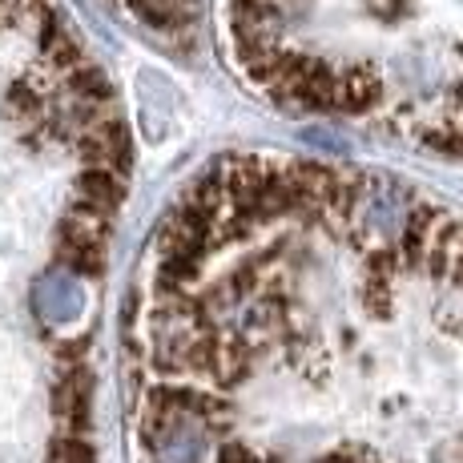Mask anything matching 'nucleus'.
Segmentation results:
<instances>
[{"label":"nucleus","mask_w":463,"mask_h":463,"mask_svg":"<svg viewBox=\"0 0 463 463\" xmlns=\"http://www.w3.org/2000/svg\"><path fill=\"white\" fill-rule=\"evenodd\" d=\"M359 198V218L367 226H375L379 234L387 238H399L407 226V213H411V194L395 182H367L354 190Z\"/></svg>","instance_id":"obj_2"},{"label":"nucleus","mask_w":463,"mask_h":463,"mask_svg":"<svg viewBox=\"0 0 463 463\" xmlns=\"http://www.w3.org/2000/svg\"><path fill=\"white\" fill-rule=\"evenodd\" d=\"M37 302L49 318H73L77 307H81V295H77V287L65 279H44L37 290Z\"/></svg>","instance_id":"obj_4"},{"label":"nucleus","mask_w":463,"mask_h":463,"mask_svg":"<svg viewBox=\"0 0 463 463\" xmlns=\"http://www.w3.org/2000/svg\"><path fill=\"white\" fill-rule=\"evenodd\" d=\"M133 435L137 463H463V326L411 346L302 326L262 287L226 315L154 298Z\"/></svg>","instance_id":"obj_1"},{"label":"nucleus","mask_w":463,"mask_h":463,"mask_svg":"<svg viewBox=\"0 0 463 463\" xmlns=\"http://www.w3.org/2000/svg\"><path fill=\"white\" fill-rule=\"evenodd\" d=\"M126 198V185H121V174H109V169H85V177L77 182V206L85 210H101L113 213Z\"/></svg>","instance_id":"obj_3"}]
</instances>
